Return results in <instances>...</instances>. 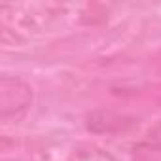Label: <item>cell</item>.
<instances>
[{
	"instance_id": "cell-1",
	"label": "cell",
	"mask_w": 161,
	"mask_h": 161,
	"mask_svg": "<svg viewBox=\"0 0 161 161\" xmlns=\"http://www.w3.org/2000/svg\"><path fill=\"white\" fill-rule=\"evenodd\" d=\"M0 114L2 119H10L12 116L19 119L32 103V89L19 78H2L0 84Z\"/></svg>"
},
{
	"instance_id": "cell-2",
	"label": "cell",
	"mask_w": 161,
	"mask_h": 161,
	"mask_svg": "<svg viewBox=\"0 0 161 161\" xmlns=\"http://www.w3.org/2000/svg\"><path fill=\"white\" fill-rule=\"evenodd\" d=\"M136 155V161H161V146H140Z\"/></svg>"
}]
</instances>
